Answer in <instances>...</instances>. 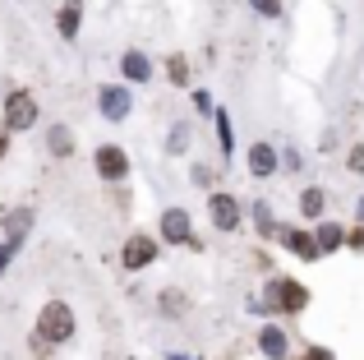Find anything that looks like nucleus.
Listing matches in <instances>:
<instances>
[{
    "mask_svg": "<svg viewBox=\"0 0 364 360\" xmlns=\"http://www.w3.org/2000/svg\"><path fill=\"white\" fill-rule=\"evenodd\" d=\"M74 309L65 305V300H46L42 305V314H37V337H46L51 346H65L74 337Z\"/></svg>",
    "mask_w": 364,
    "mask_h": 360,
    "instance_id": "obj_1",
    "label": "nucleus"
},
{
    "mask_svg": "<svg viewBox=\"0 0 364 360\" xmlns=\"http://www.w3.org/2000/svg\"><path fill=\"white\" fill-rule=\"evenodd\" d=\"M309 305V291L291 277H272L267 282V305H254V309H282V314H300Z\"/></svg>",
    "mask_w": 364,
    "mask_h": 360,
    "instance_id": "obj_2",
    "label": "nucleus"
},
{
    "mask_svg": "<svg viewBox=\"0 0 364 360\" xmlns=\"http://www.w3.org/2000/svg\"><path fill=\"white\" fill-rule=\"evenodd\" d=\"M37 116H42V111H37V97L28 88H14V92H5V125H9V134H18V129H33L37 125Z\"/></svg>",
    "mask_w": 364,
    "mask_h": 360,
    "instance_id": "obj_3",
    "label": "nucleus"
},
{
    "mask_svg": "<svg viewBox=\"0 0 364 360\" xmlns=\"http://www.w3.org/2000/svg\"><path fill=\"white\" fill-rule=\"evenodd\" d=\"M208 217H213L217 231H240L245 208H240V198H235V194H226V189H213V194H208Z\"/></svg>",
    "mask_w": 364,
    "mask_h": 360,
    "instance_id": "obj_4",
    "label": "nucleus"
},
{
    "mask_svg": "<svg viewBox=\"0 0 364 360\" xmlns=\"http://www.w3.org/2000/svg\"><path fill=\"white\" fill-rule=\"evenodd\" d=\"M152 259H157V240H152L148 231H134L129 240H124V250H120V268L143 272V268H152Z\"/></svg>",
    "mask_w": 364,
    "mask_h": 360,
    "instance_id": "obj_5",
    "label": "nucleus"
},
{
    "mask_svg": "<svg viewBox=\"0 0 364 360\" xmlns=\"http://www.w3.org/2000/svg\"><path fill=\"white\" fill-rule=\"evenodd\" d=\"M92 166H97V176H102V180L120 185V180L129 176V153H124L120 144H102L97 153H92Z\"/></svg>",
    "mask_w": 364,
    "mask_h": 360,
    "instance_id": "obj_6",
    "label": "nucleus"
},
{
    "mask_svg": "<svg viewBox=\"0 0 364 360\" xmlns=\"http://www.w3.org/2000/svg\"><path fill=\"white\" fill-rule=\"evenodd\" d=\"M189 208H166L161 213V222H157V231H161V240H171V245H194L198 250V240H194V231H189Z\"/></svg>",
    "mask_w": 364,
    "mask_h": 360,
    "instance_id": "obj_7",
    "label": "nucleus"
},
{
    "mask_svg": "<svg viewBox=\"0 0 364 360\" xmlns=\"http://www.w3.org/2000/svg\"><path fill=\"white\" fill-rule=\"evenodd\" d=\"M245 166H249V176L267 180L272 171H282V153H277L272 144H249V153H245Z\"/></svg>",
    "mask_w": 364,
    "mask_h": 360,
    "instance_id": "obj_8",
    "label": "nucleus"
},
{
    "mask_svg": "<svg viewBox=\"0 0 364 360\" xmlns=\"http://www.w3.org/2000/svg\"><path fill=\"white\" fill-rule=\"evenodd\" d=\"M97 107H102V116H107V120H116V125H120V120L129 116V107H134V102H129V88H120V83H111V88H102Z\"/></svg>",
    "mask_w": 364,
    "mask_h": 360,
    "instance_id": "obj_9",
    "label": "nucleus"
},
{
    "mask_svg": "<svg viewBox=\"0 0 364 360\" xmlns=\"http://www.w3.org/2000/svg\"><path fill=\"white\" fill-rule=\"evenodd\" d=\"M258 351H263L267 360H291V337H286V328L267 324L263 333H258Z\"/></svg>",
    "mask_w": 364,
    "mask_h": 360,
    "instance_id": "obj_10",
    "label": "nucleus"
},
{
    "mask_svg": "<svg viewBox=\"0 0 364 360\" xmlns=\"http://www.w3.org/2000/svg\"><path fill=\"white\" fill-rule=\"evenodd\" d=\"M295 203H300L304 222H323V213H328V189H323V185H304Z\"/></svg>",
    "mask_w": 364,
    "mask_h": 360,
    "instance_id": "obj_11",
    "label": "nucleus"
},
{
    "mask_svg": "<svg viewBox=\"0 0 364 360\" xmlns=\"http://www.w3.org/2000/svg\"><path fill=\"white\" fill-rule=\"evenodd\" d=\"M282 245L291 254H300V259H318V240H314V231H300V226H282Z\"/></svg>",
    "mask_w": 364,
    "mask_h": 360,
    "instance_id": "obj_12",
    "label": "nucleus"
},
{
    "mask_svg": "<svg viewBox=\"0 0 364 360\" xmlns=\"http://www.w3.org/2000/svg\"><path fill=\"white\" fill-rule=\"evenodd\" d=\"M28 231H33V208H9L5 213V245L14 250Z\"/></svg>",
    "mask_w": 364,
    "mask_h": 360,
    "instance_id": "obj_13",
    "label": "nucleus"
},
{
    "mask_svg": "<svg viewBox=\"0 0 364 360\" xmlns=\"http://www.w3.org/2000/svg\"><path fill=\"white\" fill-rule=\"evenodd\" d=\"M120 74H124V83H148L152 79V60L143 51H124L120 55Z\"/></svg>",
    "mask_w": 364,
    "mask_h": 360,
    "instance_id": "obj_14",
    "label": "nucleus"
},
{
    "mask_svg": "<svg viewBox=\"0 0 364 360\" xmlns=\"http://www.w3.org/2000/svg\"><path fill=\"white\" fill-rule=\"evenodd\" d=\"M79 23H83V0H65L60 14H55V28H60L65 42H74V37H79Z\"/></svg>",
    "mask_w": 364,
    "mask_h": 360,
    "instance_id": "obj_15",
    "label": "nucleus"
},
{
    "mask_svg": "<svg viewBox=\"0 0 364 360\" xmlns=\"http://www.w3.org/2000/svg\"><path fill=\"white\" fill-rule=\"evenodd\" d=\"M314 240H318V254H332V250H341V245H346V226H341V222H328V217H323L318 231H314Z\"/></svg>",
    "mask_w": 364,
    "mask_h": 360,
    "instance_id": "obj_16",
    "label": "nucleus"
},
{
    "mask_svg": "<svg viewBox=\"0 0 364 360\" xmlns=\"http://www.w3.org/2000/svg\"><path fill=\"white\" fill-rule=\"evenodd\" d=\"M157 309H161V319H185V314H189V296H185L180 287H166V291L157 296Z\"/></svg>",
    "mask_w": 364,
    "mask_h": 360,
    "instance_id": "obj_17",
    "label": "nucleus"
},
{
    "mask_svg": "<svg viewBox=\"0 0 364 360\" xmlns=\"http://www.w3.org/2000/svg\"><path fill=\"white\" fill-rule=\"evenodd\" d=\"M46 148H51V157H74V134H70V125H51V129H46Z\"/></svg>",
    "mask_w": 364,
    "mask_h": 360,
    "instance_id": "obj_18",
    "label": "nucleus"
},
{
    "mask_svg": "<svg viewBox=\"0 0 364 360\" xmlns=\"http://www.w3.org/2000/svg\"><path fill=\"white\" fill-rule=\"evenodd\" d=\"M166 79L176 83V88H185V83H189V60H185L180 51H171V55H166Z\"/></svg>",
    "mask_w": 364,
    "mask_h": 360,
    "instance_id": "obj_19",
    "label": "nucleus"
},
{
    "mask_svg": "<svg viewBox=\"0 0 364 360\" xmlns=\"http://www.w3.org/2000/svg\"><path fill=\"white\" fill-rule=\"evenodd\" d=\"M166 148H171V153H185V148H189V129H185V125H180V129H171Z\"/></svg>",
    "mask_w": 364,
    "mask_h": 360,
    "instance_id": "obj_20",
    "label": "nucleus"
},
{
    "mask_svg": "<svg viewBox=\"0 0 364 360\" xmlns=\"http://www.w3.org/2000/svg\"><path fill=\"white\" fill-rule=\"evenodd\" d=\"M249 5H254L263 18H277V14H282V0H249Z\"/></svg>",
    "mask_w": 364,
    "mask_h": 360,
    "instance_id": "obj_21",
    "label": "nucleus"
},
{
    "mask_svg": "<svg viewBox=\"0 0 364 360\" xmlns=\"http://www.w3.org/2000/svg\"><path fill=\"white\" fill-rule=\"evenodd\" d=\"M346 171H364V144H355L346 153Z\"/></svg>",
    "mask_w": 364,
    "mask_h": 360,
    "instance_id": "obj_22",
    "label": "nucleus"
},
{
    "mask_svg": "<svg viewBox=\"0 0 364 360\" xmlns=\"http://www.w3.org/2000/svg\"><path fill=\"white\" fill-rule=\"evenodd\" d=\"M282 166H286V171H300V166H304V157L295 153V148H286V153H282Z\"/></svg>",
    "mask_w": 364,
    "mask_h": 360,
    "instance_id": "obj_23",
    "label": "nucleus"
},
{
    "mask_svg": "<svg viewBox=\"0 0 364 360\" xmlns=\"http://www.w3.org/2000/svg\"><path fill=\"white\" fill-rule=\"evenodd\" d=\"M346 245L350 250H364V226H346Z\"/></svg>",
    "mask_w": 364,
    "mask_h": 360,
    "instance_id": "obj_24",
    "label": "nucleus"
},
{
    "mask_svg": "<svg viewBox=\"0 0 364 360\" xmlns=\"http://www.w3.org/2000/svg\"><path fill=\"white\" fill-rule=\"evenodd\" d=\"M5 157H9V125L0 120V162H5Z\"/></svg>",
    "mask_w": 364,
    "mask_h": 360,
    "instance_id": "obj_25",
    "label": "nucleus"
},
{
    "mask_svg": "<svg viewBox=\"0 0 364 360\" xmlns=\"http://www.w3.org/2000/svg\"><path fill=\"white\" fill-rule=\"evenodd\" d=\"M33 356H51V342H46V337H37V333H33Z\"/></svg>",
    "mask_w": 364,
    "mask_h": 360,
    "instance_id": "obj_26",
    "label": "nucleus"
},
{
    "mask_svg": "<svg viewBox=\"0 0 364 360\" xmlns=\"http://www.w3.org/2000/svg\"><path fill=\"white\" fill-rule=\"evenodd\" d=\"M304 360H337V356H332L328 346H309V356H304Z\"/></svg>",
    "mask_w": 364,
    "mask_h": 360,
    "instance_id": "obj_27",
    "label": "nucleus"
}]
</instances>
